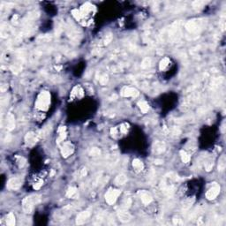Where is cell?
Instances as JSON below:
<instances>
[{
  "label": "cell",
  "instance_id": "cell-1",
  "mask_svg": "<svg viewBox=\"0 0 226 226\" xmlns=\"http://www.w3.org/2000/svg\"><path fill=\"white\" fill-rule=\"evenodd\" d=\"M40 200H41L40 196L36 195V194L26 197L22 202V208L24 212L27 213V214L32 213L34 206L40 202Z\"/></svg>",
  "mask_w": 226,
  "mask_h": 226
},
{
  "label": "cell",
  "instance_id": "cell-2",
  "mask_svg": "<svg viewBox=\"0 0 226 226\" xmlns=\"http://www.w3.org/2000/svg\"><path fill=\"white\" fill-rule=\"evenodd\" d=\"M50 104V95L49 92L44 91L42 92L35 102V107L40 111H47L49 109V106Z\"/></svg>",
  "mask_w": 226,
  "mask_h": 226
},
{
  "label": "cell",
  "instance_id": "cell-3",
  "mask_svg": "<svg viewBox=\"0 0 226 226\" xmlns=\"http://www.w3.org/2000/svg\"><path fill=\"white\" fill-rule=\"evenodd\" d=\"M120 190L118 189H114V188H110L106 193H105V201L109 205H113L117 202L118 196L120 195Z\"/></svg>",
  "mask_w": 226,
  "mask_h": 226
},
{
  "label": "cell",
  "instance_id": "cell-4",
  "mask_svg": "<svg viewBox=\"0 0 226 226\" xmlns=\"http://www.w3.org/2000/svg\"><path fill=\"white\" fill-rule=\"evenodd\" d=\"M73 152H74V146L72 142L66 141L63 143V145L61 147V154L63 156V157L66 158L68 157H70Z\"/></svg>",
  "mask_w": 226,
  "mask_h": 226
},
{
  "label": "cell",
  "instance_id": "cell-5",
  "mask_svg": "<svg viewBox=\"0 0 226 226\" xmlns=\"http://www.w3.org/2000/svg\"><path fill=\"white\" fill-rule=\"evenodd\" d=\"M22 185V179L21 178H11L7 182V188L10 190H18Z\"/></svg>",
  "mask_w": 226,
  "mask_h": 226
},
{
  "label": "cell",
  "instance_id": "cell-6",
  "mask_svg": "<svg viewBox=\"0 0 226 226\" xmlns=\"http://www.w3.org/2000/svg\"><path fill=\"white\" fill-rule=\"evenodd\" d=\"M90 215L91 211L89 209L84 210V211L80 212V213L78 214L77 217H76V224H85L89 220V218L90 217Z\"/></svg>",
  "mask_w": 226,
  "mask_h": 226
},
{
  "label": "cell",
  "instance_id": "cell-7",
  "mask_svg": "<svg viewBox=\"0 0 226 226\" xmlns=\"http://www.w3.org/2000/svg\"><path fill=\"white\" fill-rule=\"evenodd\" d=\"M121 95L124 97H137L139 95V91L134 88L124 87L121 91Z\"/></svg>",
  "mask_w": 226,
  "mask_h": 226
},
{
  "label": "cell",
  "instance_id": "cell-8",
  "mask_svg": "<svg viewBox=\"0 0 226 226\" xmlns=\"http://www.w3.org/2000/svg\"><path fill=\"white\" fill-rule=\"evenodd\" d=\"M219 192H220V186L218 185H215L208 189V191L206 193V198L208 200H210V201L215 200V198L218 196Z\"/></svg>",
  "mask_w": 226,
  "mask_h": 226
},
{
  "label": "cell",
  "instance_id": "cell-9",
  "mask_svg": "<svg viewBox=\"0 0 226 226\" xmlns=\"http://www.w3.org/2000/svg\"><path fill=\"white\" fill-rule=\"evenodd\" d=\"M139 195H140V198L141 202H143V204H145V205L150 204L152 202V201H153V197H152L151 193L148 192L147 191H145V190L140 191L139 192Z\"/></svg>",
  "mask_w": 226,
  "mask_h": 226
},
{
  "label": "cell",
  "instance_id": "cell-10",
  "mask_svg": "<svg viewBox=\"0 0 226 226\" xmlns=\"http://www.w3.org/2000/svg\"><path fill=\"white\" fill-rule=\"evenodd\" d=\"M38 140V136L35 134L34 133H27V135L25 137V141L27 146H33L34 145Z\"/></svg>",
  "mask_w": 226,
  "mask_h": 226
},
{
  "label": "cell",
  "instance_id": "cell-11",
  "mask_svg": "<svg viewBox=\"0 0 226 226\" xmlns=\"http://www.w3.org/2000/svg\"><path fill=\"white\" fill-rule=\"evenodd\" d=\"M118 216L119 218V220L123 223H127L129 221H131L132 219V215L129 212H127V209H121L118 212Z\"/></svg>",
  "mask_w": 226,
  "mask_h": 226
},
{
  "label": "cell",
  "instance_id": "cell-12",
  "mask_svg": "<svg viewBox=\"0 0 226 226\" xmlns=\"http://www.w3.org/2000/svg\"><path fill=\"white\" fill-rule=\"evenodd\" d=\"M72 211H73V208H72V206H66V207H65V208H63L60 211H59V213H57V217L58 218H60L59 220H64V218H66V216L68 215H70L72 214Z\"/></svg>",
  "mask_w": 226,
  "mask_h": 226
},
{
  "label": "cell",
  "instance_id": "cell-13",
  "mask_svg": "<svg viewBox=\"0 0 226 226\" xmlns=\"http://www.w3.org/2000/svg\"><path fill=\"white\" fill-rule=\"evenodd\" d=\"M83 95H84L83 89L79 86H76L73 88V89L71 93V97L73 99H79L83 96Z\"/></svg>",
  "mask_w": 226,
  "mask_h": 226
},
{
  "label": "cell",
  "instance_id": "cell-14",
  "mask_svg": "<svg viewBox=\"0 0 226 226\" xmlns=\"http://www.w3.org/2000/svg\"><path fill=\"white\" fill-rule=\"evenodd\" d=\"M66 196L70 199H77L79 196V191L76 187L74 186H71L69 187L66 192Z\"/></svg>",
  "mask_w": 226,
  "mask_h": 226
},
{
  "label": "cell",
  "instance_id": "cell-15",
  "mask_svg": "<svg viewBox=\"0 0 226 226\" xmlns=\"http://www.w3.org/2000/svg\"><path fill=\"white\" fill-rule=\"evenodd\" d=\"M153 150L157 154H161V153H163L165 150V144L163 142H162V141H157L154 144Z\"/></svg>",
  "mask_w": 226,
  "mask_h": 226
},
{
  "label": "cell",
  "instance_id": "cell-16",
  "mask_svg": "<svg viewBox=\"0 0 226 226\" xmlns=\"http://www.w3.org/2000/svg\"><path fill=\"white\" fill-rule=\"evenodd\" d=\"M66 138V130L65 126H60L58 128V138H57V143H60L61 141H64V140Z\"/></svg>",
  "mask_w": 226,
  "mask_h": 226
},
{
  "label": "cell",
  "instance_id": "cell-17",
  "mask_svg": "<svg viewBox=\"0 0 226 226\" xmlns=\"http://www.w3.org/2000/svg\"><path fill=\"white\" fill-rule=\"evenodd\" d=\"M186 29L190 32H195L198 30L199 28V25H198V22L197 21H189V22L186 24Z\"/></svg>",
  "mask_w": 226,
  "mask_h": 226
},
{
  "label": "cell",
  "instance_id": "cell-18",
  "mask_svg": "<svg viewBox=\"0 0 226 226\" xmlns=\"http://www.w3.org/2000/svg\"><path fill=\"white\" fill-rule=\"evenodd\" d=\"M133 167H134V169L135 170V171L140 172V171H141V170H143L144 165H143V163H142L140 160H139V159H134V160L133 161Z\"/></svg>",
  "mask_w": 226,
  "mask_h": 226
},
{
  "label": "cell",
  "instance_id": "cell-19",
  "mask_svg": "<svg viewBox=\"0 0 226 226\" xmlns=\"http://www.w3.org/2000/svg\"><path fill=\"white\" fill-rule=\"evenodd\" d=\"M126 182H127V178L124 174H119L115 179V184L118 186H123Z\"/></svg>",
  "mask_w": 226,
  "mask_h": 226
},
{
  "label": "cell",
  "instance_id": "cell-20",
  "mask_svg": "<svg viewBox=\"0 0 226 226\" xmlns=\"http://www.w3.org/2000/svg\"><path fill=\"white\" fill-rule=\"evenodd\" d=\"M6 126H7V129L8 130H12L15 126V121H14V117L11 115V114H9L7 116V119H6Z\"/></svg>",
  "mask_w": 226,
  "mask_h": 226
},
{
  "label": "cell",
  "instance_id": "cell-21",
  "mask_svg": "<svg viewBox=\"0 0 226 226\" xmlns=\"http://www.w3.org/2000/svg\"><path fill=\"white\" fill-rule=\"evenodd\" d=\"M226 167V159H225V156L223 155L220 159H219V163H218V170L219 171H223L225 170Z\"/></svg>",
  "mask_w": 226,
  "mask_h": 226
},
{
  "label": "cell",
  "instance_id": "cell-22",
  "mask_svg": "<svg viewBox=\"0 0 226 226\" xmlns=\"http://www.w3.org/2000/svg\"><path fill=\"white\" fill-rule=\"evenodd\" d=\"M6 224L9 226H13L15 224V216L12 213H10L6 215V219H5Z\"/></svg>",
  "mask_w": 226,
  "mask_h": 226
},
{
  "label": "cell",
  "instance_id": "cell-23",
  "mask_svg": "<svg viewBox=\"0 0 226 226\" xmlns=\"http://www.w3.org/2000/svg\"><path fill=\"white\" fill-rule=\"evenodd\" d=\"M169 64H170V59L168 57H164V58H163V60L160 62V65H159V68H160V70H165L166 68L169 66Z\"/></svg>",
  "mask_w": 226,
  "mask_h": 226
},
{
  "label": "cell",
  "instance_id": "cell-24",
  "mask_svg": "<svg viewBox=\"0 0 226 226\" xmlns=\"http://www.w3.org/2000/svg\"><path fill=\"white\" fill-rule=\"evenodd\" d=\"M138 105H139V107H140V111H141L142 112H147V111H148V109H149V106H148V104L147 103V102H145V101H140V102H138Z\"/></svg>",
  "mask_w": 226,
  "mask_h": 226
},
{
  "label": "cell",
  "instance_id": "cell-25",
  "mask_svg": "<svg viewBox=\"0 0 226 226\" xmlns=\"http://www.w3.org/2000/svg\"><path fill=\"white\" fill-rule=\"evenodd\" d=\"M180 156H181V159L182 161L185 163H188L190 162V156L184 150H181L180 151Z\"/></svg>",
  "mask_w": 226,
  "mask_h": 226
},
{
  "label": "cell",
  "instance_id": "cell-26",
  "mask_svg": "<svg viewBox=\"0 0 226 226\" xmlns=\"http://www.w3.org/2000/svg\"><path fill=\"white\" fill-rule=\"evenodd\" d=\"M100 154H101V151H100V149H99V148H97V147H93V148L90 150L91 157H95L100 156Z\"/></svg>",
  "mask_w": 226,
  "mask_h": 226
},
{
  "label": "cell",
  "instance_id": "cell-27",
  "mask_svg": "<svg viewBox=\"0 0 226 226\" xmlns=\"http://www.w3.org/2000/svg\"><path fill=\"white\" fill-rule=\"evenodd\" d=\"M150 66H151V59H150L149 57H146V58L142 61V63H141V67L147 68L149 67Z\"/></svg>",
  "mask_w": 226,
  "mask_h": 226
},
{
  "label": "cell",
  "instance_id": "cell-28",
  "mask_svg": "<svg viewBox=\"0 0 226 226\" xmlns=\"http://www.w3.org/2000/svg\"><path fill=\"white\" fill-rule=\"evenodd\" d=\"M132 204V200L130 199V198H128V199H125L124 200V202H123V205H122V208H124V209H127L129 207H130V205Z\"/></svg>",
  "mask_w": 226,
  "mask_h": 226
},
{
  "label": "cell",
  "instance_id": "cell-29",
  "mask_svg": "<svg viewBox=\"0 0 226 226\" xmlns=\"http://www.w3.org/2000/svg\"><path fill=\"white\" fill-rule=\"evenodd\" d=\"M17 163L19 164L20 167H23L25 164H26V160L23 158V157H17Z\"/></svg>",
  "mask_w": 226,
  "mask_h": 226
},
{
  "label": "cell",
  "instance_id": "cell-30",
  "mask_svg": "<svg viewBox=\"0 0 226 226\" xmlns=\"http://www.w3.org/2000/svg\"><path fill=\"white\" fill-rule=\"evenodd\" d=\"M111 39H112V37H111V34L106 35V37H105V39H104V44H109L111 43Z\"/></svg>",
  "mask_w": 226,
  "mask_h": 226
},
{
  "label": "cell",
  "instance_id": "cell-31",
  "mask_svg": "<svg viewBox=\"0 0 226 226\" xmlns=\"http://www.w3.org/2000/svg\"><path fill=\"white\" fill-rule=\"evenodd\" d=\"M107 81H108V76H107V75H103L102 78H100V82H101L102 85L106 84Z\"/></svg>",
  "mask_w": 226,
  "mask_h": 226
},
{
  "label": "cell",
  "instance_id": "cell-32",
  "mask_svg": "<svg viewBox=\"0 0 226 226\" xmlns=\"http://www.w3.org/2000/svg\"><path fill=\"white\" fill-rule=\"evenodd\" d=\"M174 224H182L183 223L180 222V219H178V220H177V219L175 218V219H174Z\"/></svg>",
  "mask_w": 226,
  "mask_h": 226
}]
</instances>
